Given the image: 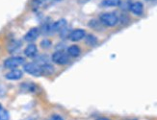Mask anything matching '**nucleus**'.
<instances>
[{
	"label": "nucleus",
	"instance_id": "obj_1",
	"mask_svg": "<svg viewBox=\"0 0 157 120\" xmlns=\"http://www.w3.org/2000/svg\"><path fill=\"white\" fill-rule=\"evenodd\" d=\"M99 21L102 23L103 26H107V27H113L116 26L119 22V17L118 16L114 14V13H104L99 16Z\"/></svg>",
	"mask_w": 157,
	"mask_h": 120
},
{
	"label": "nucleus",
	"instance_id": "obj_2",
	"mask_svg": "<svg viewBox=\"0 0 157 120\" xmlns=\"http://www.w3.org/2000/svg\"><path fill=\"white\" fill-rule=\"evenodd\" d=\"M25 60L22 57H11L4 62V66L9 69H16L18 66L24 64Z\"/></svg>",
	"mask_w": 157,
	"mask_h": 120
},
{
	"label": "nucleus",
	"instance_id": "obj_3",
	"mask_svg": "<svg viewBox=\"0 0 157 120\" xmlns=\"http://www.w3.org/2000/svg\"><path fill=\"white\" fill-rule=\"evenodd\" d=\"M23 69L25 72H27L28 74L33 75V76H40L43 75L42 73V66L39 65L36 63H28V64H25L23 66Z\"/></svg>",
	"mask_w": 157,
	"mask_h": 120
},
{
	"label": "nucleus",
	"instance_id": "obj_4",
	"mask_svg": "<svg viewBox=\"0 0 157 120\" xmlns=\"http://www.w3.org/2000/svg\"><path fill=\"white\" fill-rule=\"evenodd\" d=\"M52 61L57 64L64 65L70 62V56L63 51H56L52 55Z\"/></svg>",
	"mask_w": 157,
	"mask_h": 120
},
{
	"label": "nucleus",
	"instance_id": "obj_5",
	"mask_svg": "<svg viewBox=\"0 0 157 120\" xmlns=\"http://www.w3.org/2000/svg\"><path fill=\"white\" fill-rule=\"evenodd\" d=\"M39 36H40V29L37 27H34L26 33L24 36V39L28 42H32L34 41H36Z\"/></svg>",
	"mask_w": 157,
	"mask_h": 120
},
{
	"label": "nucleus",
	"instance_id": "obj_6",
	"mask_svg": "<svg viewBox=\"0 0 157 120\" xmlns=\"http://www.w3.org/2000/svg\"><path fill=\"white\" fill-rule=\"evenodd\" d=\"M85 37H86V32L82 29L74 30L69 35V38L71 42H79L82 38H84Z\"/></svg>",
	"mask_w": 157,
	"mask_h": 120
},
{
	"label": "nucleus",
	"instance_id": "obj_7",
	"mask_svg": "<svg viewBox=\"0 0 157 120\" xmlns=\"http://www.w3.org/2000/svg\"><path fill=\"white\" fill-rule=\"evenodd\" d=\"M129 10H130L131 13H133L135 16H142L143 13H144V5L139 1L134 2V3H131L130 6H129Z\"/></svg>",
	"mask_w": 157,
	"mask_h": 120
},
{
	"label": "nucleus",
	"instance_id": "obj_8",
	"mask_svg": "<svg viewBox=\"0 0 157 120\" xmlns=\"http://www.w3.org/2000/svg\"><path fill=\"white\" fill-rule=\"evenodd\" d=\"M67 25V22L66 19H60V20L54 22L52 25H50V32H59L64 30Z\"/></svg>",
	"mask_w": 157,
	"mask_h": 120
},
{
	"label": "nucleus",
	"instance_id": "obj_9",
	"mask_svg": "<svg viewBox=\"0 0 157 120\" xmlns=\"http://www.w3.org/2000/svg\"><path fill=\"white\" fill-rule=\"evenodd\" d=\"M23 74H22V71L19 70V69H12L10 72H8L7 74L5 75L6 79L11 80V81H16V80H19L20 78H22Z\"/></svg>",
	"mask_w": 157,
	"mask_h": 120
},
{
	"label": "nucleus",
	"instance_id": "obj_10",
	"mask_svg": "<svg viewBox=\"0 0 157 120\" xmlns=\"http://www.w3.org/2000/svg\"><path fill=\"white\" fill-rule=\"evenodd\" d=\"M38 53V48H37V45L34 44V43H30L27 45V47L24 50V55L28 58H34L36 57Z\"/></svg>",
	"mask_w": 157,
	"mask_h": 120
},
{
	"label": "nucleus",
	"instance_id": "obj_11",
	"mask_svg": "<svg viewBox=\"0 0 157 120\" xmlns=\"http://www.w3.org/2000/svg\"><path fill=\"white\" fill-rule=\"evenodd\" d=\"M80 53H81V49L75 44H73L67 48V55L71 56V57L76 58L80 55Z\"/></svg>",
	"mask_w": 157,
	"mask_h": 120
},
{
	"label": "nucleus",
	"instance_id": "obj_12",
	"mask_svg": "<svg viewBox=\"0 0 157 120\" xmlns=\"http://www.w3.org/2000/svg\"><path fill=\"white\" fill-rule=\"evenodd\" d=\"M121 4V0H102L100 5L102 7H117Z\"/></svg>",
	"mask_w": 157,
	"mask_h": 120
},
{
	"label": "nucleus",
	"instance_id": "obj_13",
	"mask_svg": "<svg viewBox=\"0 0 157 120\" xmlns=\"http://www.w3.org/2000/svg\"><path fill=\"white\" fill-rule=\"evenodd\" d=\"M42 66V73L43 75H51L52 73L54 72V67L53 65L49 64H45Z\"/></svg>",
	"mask_w": 157,
	"mask_h": 120
},
{
	"label": "nucleus",
	"instance_id": "obj_14",
	"mask_svg": "<svg viewBox=\"0 0 157 120\" xmlns=\"http://www.w3.org/2000/svg\"><path fill=\"white\" fill-rule=\"evenodd\" d=\"M21 46V42H17V41H15L9 44V47H8V50L9 52L13 53V52H16L19 49V47Z\"/></svg>",
	"mask_w": 157,
	"mask_h": 120
},
{
	"label": "nucleus",
	"instance_id": "obj_15",
	"mask_svg": "<svg viewBox=\"0 0 157 120\" xmlns=\"http://www.w3.org/2000/svg\"><path fill=\"white\" fill-rule=\"evenodd\" d=\"M86 38V43L90 46H94L98 43V38L94 35H88L85 37Z\"/></svg>",
	"mask_w": 157,
	"mask_h": 120
},
{
	"label": "nucleus",
	"instance_id": "obj_16",
	"mask_svg": "<svg viewBox=\"0 0 157 120\" xmlns=\"http://www.w3.org/2000/svg\"><path fill=\"white\" fill-rule=\"evenodd\" d=\"M35 60H36L35 63L38 64L39 65H44L45 64H48V57L46 55H40Z\"/></svg>",
	"mask_w": 157,
	"mask_h": 120
},
{
	"label": "nucleus",
	"instance_id": "obj_17",
	"mask_svg": "<svg viewBox=\"0 0 157 120\" xmlns=\"http://www.w3.org/2000/svg\"><path fill=\"white\" fill-rule=\"evenodd\" d=\"M89 26H91V27L94 30H98L100 31L101 28L103 27V25H102V23L99 21V20H97V19H93V20H91V22L89 23Z\"/></svg>",
	"mask_w": 157,
	"mask_h": 120
},
{
	"label": "nucleus",
	"instance_id": "obj_18",
	"mask_svg": "<svg viewBox=\"0 0 157 120\" xmlns=\"http://www.w3.org/2000/svg\"><path fill=\"white\" fill-rule=\"evenodd\" d=\"M9 118H10V115L8 111L0 110V120H9Z\"/></svg>",
	"mask_w": 157,
	"mask_h": 120
},
{
	"label": "nucleus",
	"instance_id": "obj_19",
	"mask_svg": "<svg viewBox=\"0 0 157 120\" xmlns=\"http://www.w3.org/2000/svg\"><path fill=\"white\" fill-rule=\"evenodd\" d=\"M22 86L24 88V89H27L29 91H35V89H36L35 85H33V84H24V85H22Z\"/></svg>",
	"mask_w": 157,
	"mask_h": 120
},
{
	"label": "nucleus",
	"instance_id": "obj_20",
	"mask_svg": "<svg viewBox=\"0 0 157 120\" xmlns=\"http://www.w3.org/2000/svg\"><path fill=\"white\" fill-rule=\"evenodd\" d=\"M40 45H42L43 48H48L51 45V42L49 41V39H44V41L40 42Z\"/></svg>",
	"mask_w": 157,
	"mask_h": 120
},
{
	"label": "nucleus",
	"instance_id": "obj_21",
	"mask_svg": "<svg viewBox=\"0 0 157 120\" xmlns=\"http://www.w3.org/2000/svg\"><path fill=\"white\" fill-rule=\"evenodd\" d=\"M50 120H64V118H63L62 116H60V115H53V116H51Z\"/></svg>",
	"mask_w": 157,
	"mask_h": 120
},
{
	"label": "nucleus",
	"instance_id": "obj_22",
	"mask_svg": "<svg viewBox=\"0 0 157 120\" xmlns=\"http://www.w3.org/2000/svg\"><path fill=\"white\" fill-rule=\"evenodd\" d=\"M88 1H90V0H78V2L79 3H86Z\"/></svg>",
	"mask_w": 157,
	"mask_h": 120
},
{
	"label": "nucleus",
	"instance_id": "obj_23",
	"mask_svg": "<svg viewBox=\"0 0 157 120\" xmlns=\"http://www.w3.org/2000/svg\"><path fill=\"white\" fill-rule=\"evenodd\" d=\"M97 120H110L109 118H106V117H101V118H98V119H97Z\"/></svg>",
	"mask_w": 157,
	"mask_h": 120
},
{
	"label": "nucleus",
	"instance_id": "obj_24",
	"mask_svg": "<svg viewBox=\"0 0 157 120\" xmlns=\"http://www.w3.org/2000/svg\"><path fill=\"white\" fill-rule=\"evenodd\" d=\"M26 120H34L33 118H28V119H26Z\"/></svg>",
	"mask_w": 157,
	"mask_h": 120
},
{
	"label": "nucleus",
	"instance_id": "obj_25",
	"mask_svg": "<svg viewBox=\"0 0 157 120\" xmlns=\"http://www.w3.org/2000/svg\"><path fill=\"white\" fill-rule=\"evenodd\" d=\"M0 110H2V106H1V104H0Z\"/></svg>",
	"mask_w": 157,
	"mask_h": 120
},
{
	"label": "nucleus",
	"instance_id": "obj_26",
	"mask_svg": "<svg viewBox=\"0 0 157 120\" xmlns=\"http://www.w3.org/2000/svg\"><path fill=\"white\" fill-rule=\"evenodd\" d=\"M147 1H152V0H147Z\"/></svg>",
	"mask_w": 157,
	"mask_h": 120
},
{
	"label": "nucleus",
	"instance_id": "obj_27",
	"mask_svg": "<svg viewBox=\"0 0 157 120\" xmlns=\"http://www.w3.org/2000/svg\"><path fill=\"white\" fill-rule=\"evenodd\" d=\"M49 120H50V119H49Z\"/></svg>",
	"mask_w": 157,
	"mask_h": 120
}]
</instances>
